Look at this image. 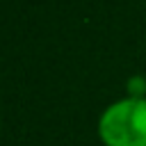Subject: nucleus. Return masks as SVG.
I'll list each match as a JSON object with an SVG mask.
<instances>
[{"label":"nucleus","instance_id":"nucleus-1","mask_svg":"<svg viewBox=\"0 0 146 146\" xmlns=\"http://www.w3.org/2000/svg\"><path fill=\"white\" fill-rule=\"evenodd\" d=\"M103 146H146V98L123 96L110 103L96 123Z\"/></svg>","mask_w":146,"mask_h":146},{"label":"nucleus","instance_id":"nucleus-2","mask_svg":"<svg viewBox=\"0 0 146 146\" xmlns=\"http://www.w3.org/2000/svg\"><path fill=\"white\" fill-rule=\"evenodd\" d=\"M0 125H2V121H0Z\"/></svg>","mask_w":146,"mask_h":146}]
</instances>
